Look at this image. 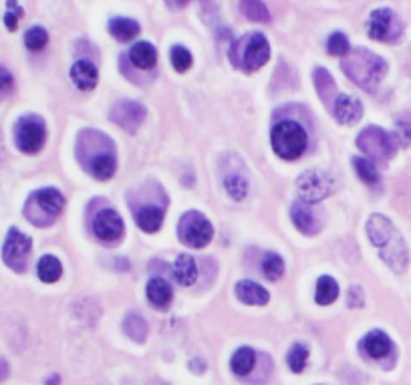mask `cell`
<instances>
[{"mask_svg": "<svg viewBox=\"0 0 411 385\" xmlns=\"http://www.w3.org/2000/svg\"><path fill=\"white\" fill-rule=\"evenodd\" d=\"M290 218H292V222H295V226L299 228L300 232L309 234V237L317 234L319 228H321L314 212H312V208L307 202H295L292 208H290Z\"/></svg>", "mask_w": 411, "mask_h": 385, "instance_id": "ac0fdd59", "label": "cell"}, {"mask_svg": "<svg viewBox=\"0 0 411 385\" xmlns=\"http://www.w3.org/2000/svg\"><path fill=\"white\" fill-rule=\"evenodd\" d=\"M129 61L131 65H136L137 69H151L158 63V50L151 43L141 40L129 49Z\"/></svg>", "mask_w": 411, "mask_h": 385, "instance_id": "d4e9b609", "label": "cell"}, {"mask_svg": "<svg viewBox=\"0 0 411 385\" xmlns=\"http://www.w3.org/2000/svg\"><path fill=\"white\" fill-rule=\"evenodd\" d=\"M65 208V198L55 188H43L33 192L25 204V216L31 224L38 228H47L61 216Z\"/></svg>", "mask_w": 411, "mask_h": 385, "instance_id": "277c9868", "label": "cell"}, {"mask_svg": "<svg viewBox=\"0 0 411 385\" xmlns=\"http://www.w3.org/2000/svg\"><path fill=\"white\" fill-rule=\"evenodd\" d=\"M359 347L371 359H383V357H387L391 353L393 343H391V339L383 331H371V333H367V335L363 337Z\"/></svg>", "mask_w": 411, "mask_h": 385, "instance_id": "e0dca14e", "label": "cell"}, {"mask_svg": "<svg viewBox=\"0 0 411 385\" xmlns=\"http://www.w3.org/2000/svg\"><path fill=\"white\" fill-rule=\"evenodd\" d=\"M307 361H309V349H307V345H302V343H295L287 355L288 367H290L295 373H302L305 365H307Z\"/></svg>", "mask_w": 411, "mask_h": 385, "instance_id": "836d02e7", "label": "cell"}, {"mask_svg": "<svg viewBox=\"0 0 411 385\" xmlns=\"http://www.w3.org/2000/svg\"><path fill=\"white\" fill-rule=\"evenodd\" d=\"M31 249H33L31 238L23 234L21 230L11 228L9 234H6V240H4V246H2L4 264H6L9 269H13L14 273H25Z\"/></svg>", "mask_w": 411, "mask_h": 385, "instance_id": "8fae6325", "label": "cell"}, {"mask_svg": "<svg viewBox=\"0 0 411 385\" xmlns=\"http://www.w3.org/2000/svg\"><path fill=\"white\" fill-rule=\"evenodd\" d=\"M270 141H273V149L276 151L278 158L283 160H299L300 156L307 151L309 146V136L305 131V127L297 121H278L273 127V134H270Z\"/></svg>", "mask_w": 411, "mask_h": 385, "instance_id": "5b68a950", "label": "cell"}, {"mask_svg": "<svg viewBox=\"0 0 411 385\" xmlns=\"http://www.w3.org/2000/svg\"><path fill=\"white\" fill-rule=\"evenodd\" d=\"M333 115L339 124L355 125L363 117L361 101L351 95H336L335 103H333Z\"/></svg>", "mask_w": 411, "mask_h": 385, "instance_id": "2e32d148", "label": "cell"}, {"mask_svg": "<svg viewBox=\"0 0 411 385\" xmlns=\"http://www.w3.org/2000/svg\"><path fill=\"white\" fill-rule=\"evenodd\" d=\"M13 87H14L13 75L9 73V71L0 65V99H2V97H6V95L13 91Z\"/></svg>", "mask_w": 411, "mask_h": 385, "instance_id": "60d3db41", "label": "cell"}, {"mask_svg": "<svg viewBox=\"0 0 411 385\" xmlns=\"http://www.w3.org/2000/svg\"><path fill=\"white\" fill-rule=\"evenodd\" d=\"M9 375V365L4 363V359H0V381Z\"/></svg>", "mask_w": 411, "mask_h": 385, "instance_id": "ee69618b", "label": "cell"}, {"mask_svg": "<svg viewBox=\"0 0 411 385\" xmlns=\"http://www.w3.org/2000/svg\"><path fill=\"white\" fill-rule=\"evenodd\" d=\"M109 119L125 131L136 134L141 124L146 121V107L137 101H117L111 107Z\"/></svg>", "mask_w": 411, "mask_h": 385, "instance_id": "7c38bea8", "label": "cell"}, {"mask_svg": "<svg viewBox=\"0 0 411 385\" xmlns=\"http://www.w3.org/2000/svg\"><path fill=\"white\" fill-rule=\"evenodd\" d=\"M37 273L38 278H40L43 283H57L62 274L61 262H59L57 256H53V254H45V256L38 261Z\"/></svg>", "mask_w": 411, "mask_h": 385, "instance_id": "4316f807", "label": "cell"}, {"mask_svg": "<svg viewBox=\"0 0 411 385\" xmlns=\"http://www.w3.org/2000/svg\"><path fill=\"white\" fill-rule=\"evenodd\" d=\"M347 303H349V307H363L365 297H363L361 286H351L349 297H347Z\"/></svg>", "mask_w": 411, "mask_h": 385, "instance_id": "b9f144b4", "label": "cell"}, {"mask_svg": "<svg viewBox=\"0 0 411 385\" xmlns=\"http://www.w3.org/2000/svg\"><path fill=\"white\" fill-rule=\"evenodd\" d=\"M124 331L129 339H133L136 343H143L148 339V323L141 315L137 313H129L124 321Z\"/></svg>", "mask_w": 411, "mask_h": 385, "instance_id": "f1b7e54d", "label": "cell"}, {"mask_svg": "<svg viewBox=\"0 0 411 385\" xmlns=\"http://www.w3.org/2000/svg\"><path fill=\"white\" fill-rule=\"evenodd\" d=\"M353 166H355V172L361 178V182L373 186L379 182V172L375 168L373 162H369L367 158H353Z\"/></svg>", "mask_w": 411, "mask_h": 385, "instance_id": "d6a6232c", "label": "cell"}, {"mask_svg": "<svg viewBox=\"0 0 411 385\" xmlns=\"http://www.w3.org/2000/svg\"><path fill=\"white\" fill-rule=\"evenodd\" d=\"M174 278L182 286H192L198 278V264L190 254H180L174 262Z\"/></svg>", "mask_w": 411, "mask_h": 385, "instance_id": "603a6c76", "label": "cell"}, {"mask_svg": "<svg viewBox=\"0 0 411 385\" xmlns=\"http://www.w3.org/2000/svg\"><path fill=\"white\" fill-rule=\"evenodd\" d=\"M230 59L236 65L238 69L252 73L258 71L262 65H266L270 59V45L268 38L262 33H248L242 38H238L236 43L230 49Z\"/></svg>", "mask_w": 411, "mask_h": 385, "instance_id": "3957f363", "label": "cell"}, {"mask_svg": "<svg viewBox=\"0 0 411 385\" xmlns=\"http://www.w3.org/2000/svg\"><path fill=\"white\" fill-rule=\"evenodd\" d=\"M170 57H172V65H174V69L177 73H186L187 69L192 67V53L186 47H182V45L174 47L172 53H170Z\"/></svg>", "mask_w": 411, "mask_h": 385, "instance_id": "f35d334b", "label": "cell"}, {"mask_svg": "<svg viewBox=\"0 0 411 385\" xmlns=\"http://www.w3.org/2000/svg\"><path fill=\"white\" fill-rule=\"evenodd\" d=\"M367 33L379 43H395L403 35V21L391 9H377L367 18Z\"/></svg>", "mask_w": 411, "mask_h": 385, "instance_id": "30bf717a", "label": "cell"}, {"mask_svg": "<svg viewBox=\"0 0 411 385\" xmlns=\"http://www.w3.org/2000/svg\"><path fill=\"white\" fill-rule=\"evenodd\" d=\"M77 158L89 174L97 180H109L117 170V156L111 137L99 129H83L77 137Z\"/></svg>", "mask_w": 411, "mask_h": 385, "instance_id": "6da1fadb", "label": "cell"}, {"mask_svg": "<svg viewBox=\"0 0 411 385\" xmlns=\"http://www.w3.org/2000/svg\"><path fill=\"white\" fill-rule=\"evenodd\" d=\"M297 188H299L302 202L317 204L321 200L329 198L335 192L336 180L335 175L331 174V172H327V170H309V172L300 174Z\"/></svg>", "mask_w": 411, "mask_h": 385, "instance_id": "ba28073f", "label": "cell"}, {"mask_svg": "<svg viewBox=\"0 0 411 385\" xmlns=\"http://www.w3.org/2000/svg\"><path fill=\"white\" fill-rule=\"evenodd\" d=\"M236 297L246 303V305H256V307H262L270 300V295L268 291L254 281H240L236 285Z\"/></svg>", "mask_w": 411, "mask_h": 385, "instance_id": "44dd1931", "label": "cell"}, {"mask_svg": "<svg viewBox=\"0 0 411 385\" xmlns=\"http://www.w3.org/2000/svg\"><path fill=\"white\" fill-rule=\"evenodd\" d=\"M224 188L234 200H244L248 194V180H246V175L232 172L224 178Z\"/></svg>", "mask_w": 411, "mask_h": 385, "instance_id": "1f68e13d", "label": "cell"}, {"mask_svg": "<svg viewBox=\"0 0 411 385\" xmlns=\"http://www.w3.org/2000/svg\"><path fill=\"white\" fill-rule=\"evenodd\" d=\"M312 81H314V87H317V93L321 95L324 105L333 107V103L336 99V83L335 79L331 77V73L323 69V67H317L312 71Z\"/></svg>", "mask_w": 411, "mask_h": 385, "instance_id": "7402d4cb", "label": "cell"}, {"mask_svg": "<svg viewBox=\"0 0 411 385\" xmlns=\"http://www.w3.org/2000/svg\"><path fill=\"white\" fill-rule=\"evenodd\" d=\"M327 49H329V55H333V57H345L351 50L349 38L343 33H333L327 40Z\"/></svg>", "mask_w": 411, "mask_h": 385, "instance_id": "74e56055", "label": "cell"}, {"mask_svg": "<svg viewBox=\"0 0 411 385\" xmlns=\"http://www.w3.org/2000/svg\"><path fill=\"white\" fill-rule=\"evenodd\" d=\"M357 148L371 160H391L398 151V141L391 134H387L385 129L377 127V125H369L365 127L359 137H357Z\"/></svg>", "mask_w": 411, "mask_h": 385, "instance_id": "8992f818", "label": "cell"}, {"mask_svg": "<svg viewBox=\"0 0 411 385\" xmlns=\"http://www.w3.org/2000/svg\"><path fill=\"white\" fill-rule=\"evenodd\" d=\"M177 237L184 244L192 246V249H204L212 240L214 228L202 212L190 210L180 218Z\"/></svg>", "mask_w": 411, "mask_h": 385, "instance_id": "52a82bcc", "label": "cell"}, {"mask_svg": "<svg viewBox=\"0 0 411 385\" xmlns=\"http://www.w3.org/2000/svg\"><path fill=\"white\" fill-rule=\"evenodd\" d=\"M254 365H256V353L250 347H240L230 359V367L236 375H248L254 369Z\"/></svg>", "mask_w": 411, "mask_h": 385, "instance_id": "83f0119b", "label": "cell"}, {"mask_svg": "<svg viewBox=\"0 0 411 385\" xmlns=\"http://www.w3.org/2000/svg\"><path fill=\"white\" fill-rule=\"evenodd\" d=\"M379 254H381L383 262L389 264V269H391L393 273L403 274L407 271V264H410V250H407V244H405V240H403V237H401L399 232L387 242L383 249L379 250Z\"/></svg>", "mask_w": 411, "mask_h": 385, "instance_id": "5bb4252c", "label": "cell"}, {"mask_svg": "<svg viewBox=\"0 0 411 385\" xmlns=\"http://www.w3.org/2000/svg\"><path fill=\"white\" fill-rule=\"evenodd\" d=\"M47 43H49V33L43 28V26H33V28H28L25 35V45L31 50H43L47 47Z\"/></svg>", "mask_w": 411, "mask_h": 385, "instance_id": "e575fe53", "label": "cell"}, {"mask_svg": "<svg viewBox=\"0 0 411 385\" xmlns=\"http://www.w3.org/2000/svg\"><path fill=\"white\" fill-rule=\"evenodd\" d=\"M395 234H398V230H395V226H393V222L387 216H383V214H371L369 216V220H367V237H369L375 249H383Z\"/></svg>", "mask_w": 411, "mask_h": 385, "instance_id": "9a60e30c", "label": "cell"}, {"mask_svg": "<svg viewBox=\"0 0 411 385\" xmlns=\"http://www.w3.org/2000/svg\"><path fill=\"white\" fill-rule=\"evenodd\" d=\"M190 0H165V4L172 9V11H180V9H184Z\"/></svg>", "mask_w": 411, "mask_h": 385, "instance_id": "7bdbcfd3", "label": "cell"}, {"mask_svg": "<svg viewBox=\"0 0 411 385\" xmlns=\"http://www.w3.org/2000/svg\"><path fill=\"white\" fill-rule=\"evenodd\" d=\"M262 273L270 281H278L285 274V262L278 254H266L262 261Z\"/></svg>", "mask_w": 411, "mask_h": 385, "instance_id": "d590c367", "label": "cell"}, {"mask_svg": "<svg viewBox=\"0 0 411 385\" xmlns=\"http://www.w3.org/2000/svg\"><path fill=\"white\" fill-rule=\"evenodd\" d=\"M109 33L117 40H131L139 35V25L131 18H124V16H115L109 21Z\"/></svg>", "mask_w": 411, "mask_h": 385, "instance_id": "484cf974", "label": "cell"}, {"mask_svg": "<svg viewBox=\"0 0 411 385\" xmlns=\"http://www.w3.org/2000/svg\"><path fill=\"white\" fill-rule=\"evenodd\" d=\"M124 230V220H121V216L117 212L111 210V208L97 212V216L93 220V232H95V237L99 238L101 242L115 244L117 240H121Z\"/></svg>", "mask_w": 411, "mask_h": 385, "instance_id": "4fadbf2b", "label": "cell"}, {"mask_svg": "<svg viewBox=\"0 0 411 385\" xmlns=\"http://www.w3.org/2000/svg\"><path fill=\"white\" fill-rule=\"evenodd\" d=\"M343 71L355 85L365 91H375L387 73V63L369 49H351L343 59Z\"/></svg>", "mask_w": 411, "mask_h": 385, "instance_id": "7a4b0ae2", "label": "cell"}, {"mask_svg": "<svg viewBox=\"0 0 411 385\" xmlns=\"http://www.w3.org/2000/svg\"><path fill=\"white\" fill-rule=\"evenodd\" d=\"M14 141L21 151L37 153L47 141V125L38 115H23L14 127Z\"/></svg>", "mask_w": 411, "mask_h": 385, "instance_id": "9c48e42d", "label": "cell"}, {"mask_svg": "<svg viewBox=\"0 0 411 385\" xmlns=\"http://www.w3.org/2000/svg\"><path fill=\"white\" fill-rule=\"evenodd\" d=\"M240 11L252 23H268L270 13L262 0H240Z\"/></svg>", "mask_w": 411, "mask_h": 385, "instance_id": "4dcf8cb0", "label": "cell"}, {"mask_svg": "<svg viewBox=\"0 0 411 385\" xmlns=\"http://www.w3.org/2000/svg\"><path fill=\"white\" fill-rule=\"evenodd\" d=\"M148 298H150L151 305H155L158 309H168L172 298H174L172 286L168 285L163 278H160V276H153L148 283Z\"/></svg>", "mask_w": 411, "mask_h": 385, "instance_id": "cb8c5ba5", "label": "cell"}, {"mask_svg": "<svg viewBox=\"0 0 411 385\" xmlns=\"http://www.w3.org/2000/svg\"><path fill=\"white\" fill-rule=\"evenodd\" d=\"M395 136L401 146H411V112H403L395 119Z\"/></svg>", "mask_w": 411, "mask_h": 385, "instance_id": "8d00e7d4", "label": "cell"}, {"mask_svg": "<svg viewBox=\"0 0 411 385\" xmlns=\"http://www.w3.org/2000/svg\"><path fill=\"white\" fill-rule=\"evenodd\" d=\"M133 218H136L137 226L143 232H158L163 222V208L158 204H148V206H137L133 210Z\"/></svg>", "mask_w": 411, "mask_h": 385, "instance_id": "d6986e66", "label": "cell"}, {"mask_svg": "<svg viewBox=\"0 0 411 385\" xmlns=\"http://www.w3.org/2000/svg\"><path fill=\"white\" fill-rule=\"evenodd\" d=\"M339 297V285H336L335 278L331 276H321L317 281V293H314V300L319 305H331L335 303Z\"/></svg>", "mask_w": 411, "mask_h": 385, "instance_id": "f546056e", "label": "cell"}, {"mask_svg": "<svg viewBox=\"0 0 411 385\" xmlns=\"http://www.w3.org/2000/svg\"><path fill=\"white\" fill-rule=\"evenodd\" d=\"M71 79L81 91H91L97 85L99 73H97V67L91 61H77L71 67Z\"/></svg>", "mask_w": 411, "mask_h": 385, "instance_id": "ffe728a7", "label": "cell"}, {"mask_svg": "<svg viewBox=\"0 0 411 385\" xmlns=\"http://www.w3.org/2000/svg\"><path fill=\"white\" fill-rule=\"evenodd\" d=\"M25 14V11L18 6L16 0H6V14H4V25L9 31H16L18 26V18Z\"/></svg>", "mask_w": 411, "mask_h": 385, "instance_id": "ab89813d", "label": "cell"}]
</instances>
